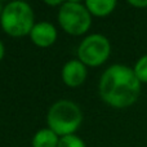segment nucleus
Instances as JSON below:
<instances>
[{
  "mask_svg": "<svg viewBox=\"0 0 147 147\" xmlns=\"http://www.w3.org/2000/svg\"><path fill=\"white\" fill-rule=\"evenodd\" d=\"M59 138L52 129H41L34 136L32 146L34 147H57Z\"/></svg>",
  "mask_w": 147,
  "mask_h": 147,
  "instance_id": "6e6552de",
  "label": "nucleus"
},
{
  "mask_svg": "<svg viewBox=\"0 0 147 147\" xmlns=\"http://www.w3.org/2000/svg\"><path fill=\"white\" fill-rule=\"evenodd\" d=\"M1 26L12 36H23L31 32L34 25V13L25 1H12L4 7L1 13Z\"/></svg>",
  "mask_w": 147,
  "mask_h": 147,
  "instance_id": "7ed1b4c3",
  "label": "nucleus"
},
{
  "mask_svg": "<svg viewBox=\"0 0 147 147\" xmlns=\"http://www.w3.org/2000/svg\"><path fill=\"white\" fill-rule=\"evenodd\" d=\"M58 21L62 28L72 35H80L90 27L92 18L88 8L78 1L63 3L58 12Z\"/></svg>",
  "mask_w": 147,
  "mask_h": 147,
  "instance_id": "20e7f679",
  "label": "nucleus"
},
{
  "mask_svg": "<svg viewBox=\"0 0 147 147\" xmlns=\"http://www.w3.org/2000/svg\"><path fill=\"white\" fill-rule=\"evenodd\" d=\"M129 4L134 5V7H147V0H145V1H140V0H130Z\"/></svg>",
  "mask_w": 147,
  "mask_h": 147,
  "instance_id": "f8f14e48",
  "label": "nucleus"
},
{
  "mask_svg": "<svg viewBox=\"0 0 147 147\" xmlns=\"http://www.w3.org/2000/svg\"><path fill=\"white\" fill-rule=\"evenodd\" d=\"M47 4H51V5H58L61 4V0H57V1H49V0H47Z\"/></svg>",
  "mask_w": 147,
  "mask_h": 147,
  "instance_id": "4468645a",
  "label": "nucleus"
},
{
  "mask_svg": "<svg viewBox=\"0 0 147 147\" xmlns=\"http://www.w3.org/2000/svg\"><path fill=\"white\" fill-rule=\"evenodd\" d=\"M32 41L39 47H49L56 41L57 31L49 22H39L32 27L30 32Z\"/></svg>",
  "mask_w": 147,
  "mask_h": 147,
  "instance_id": "423d86ee",
  "label": "nucleus"
},
{
  "mask_svg": "<svg viewBox=\"0 0 147 147\" xmlns=\"http://www.w3.org/2000/svg\"><path fill=\"white\" fill-rule=\"evenodd\" d=\"M3 9H4V8H3V4H1V1H0V14L3 13Z\"/></svg>",
  "mask_w": 147,
  "mask_h": 147,
  "instance_id": "2eb2a0df",
  "label": "nucleus"
},
{
  "mask_svg": "<svg viewBox=\"0 0 147 147\" xmlns=\"http://www.w3.org/2000/svg\"><path fill=\"white\" fill-rule=\"evenodd\" d=\"M85 66L83 62L78 61V59H72V61L67 62L62 70V79L70 86H78L83 84V81L85 80Z\"/></svg>",
  "mask_w": 147,
  "mask_h": 147,
  "instance_id": "0eeeda50",
  "label": "nucleus"
},
{
  "mask_svg": "<svg viewBox=\"0 0 147 147\" xmlns=\"http://www.w3.org/2000/svg\"><path fill=\"white\" fill-rule=\"evenodd\" d=\"M111 45L107 38L99 34H94L81 41L78 49V54L80 61L84 65L98 66L103 63L110 56Z\"/></svg>",
  "mask_w": 147,
  "mask_h": 147,
  "instance_id": "39448f33",
  "label": "nucleus"
},
{
  "mask_svg": "<svg viewBox=\"0 0 147 147\" xmlns=\"http://www.w3.org/2000/svg\"><path fill=\"white\" fill-rule=\"evenodd\" d=\"M57 147H85V145H84L83 140H80L79 137H76L74 134H69L59 138Z\"/></svg>",
  "mask_w": 147,
  "mask_h": 147,
  "instance_id": "9d476101",
  "label": "nucleus"
},
{
  "mask_svg": "<svg viewBox=\"0 0 147 147\" xmlns=\"http://www.w3.org/2000/svg\"><path fill=\"white\" fill-rule=\"evenodd\" d=\"M134 72L137 75V78L140 79V81L147 83V54L138 59L134 67Z\"/></svg>",
  "mask_w": 147,
  "mask_h": 147,
  "instance_id": "9b49d317",
  "label": "nucleus"
},
{
  "mask_svg": "<svg viewBox=\"0 0 147 147\" xmlns=\"http://www.w3.org/2000/svg\"><path fill=\"white\" fill-rule=\"evenodd\" d=\"M85 7L90 13L96 16H106L116 7L115 0H86Z\"/></svg>",
  "mask_w": 147,
  "mask_h": 147,
  "instance_id": "1a4fd4ad",
  "label": "nucleus"
},
{
  "mask_svg": "<svg viewBox=\"0 0 147 147\" xmlns=\"http://www.w3.org/2000/svg\"><path fill=\"white\" fill-rule=\"evenodd\" d=\"M47 120L49 129L53 130L57 136L63 137L72 134L78 129L81 124L83 115L78 105L67 99H61L49 109Z\"/></svg>",
  "mask_w": 147,
  "mask_h": 147,
  "instance_id": "f03ea898",
  "label": "nucleus"
},
{
  "mask_svg": "<svg viewBox=\"0 0 147 147\" xmlns=\"http://www.w3.org/2000/svg\"><path fill=\"white\" fill-rule=\"evenodd\" d=\"M141 81L134 70L123 65H114L103 72L99 81V94L110 106L128 107L138 99Z\"/></svg>",
  "mask_w": 147,
  "mask_h": 147,
  "instance_id": "f257e3e1",
  "label": "nucleus"
},
{
  "mask_svg": "<svg viewBox=\"0 0 147 147\" xmlns=\"http://www.w3.org/2000/svg\"><path fill=\"white\" fill-rule=\"evenodd\" d=\"M3 56H4V45H3V43L0 41V59L3 58Z\"/></svg>",
  "mask_w": 147,
  "mask_h": 147,
  "instance_id": "ddd939ff",
  "label": "nucleus"
}]
</instances>
